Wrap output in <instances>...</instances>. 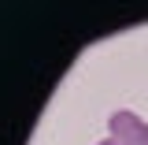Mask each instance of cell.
Listing matches in <instances>:
<instances>
[{
  "label": "cell",
  "mask_w": 148,
  "mask_h": 145,
  "mask_svg": "<svg viewBox=\"0 0 148 145\" xmlns=\"http://www.w3.org/2000/svg\"><path fill=\"white\" fill-rule=\"evenodd\" d=\"M108 130L119 145H148V123L133 112H115L108 119Z\"/></svg>",
  "instance_id": "1"
},
{
  "label": "cell",
  "mask_w": 148,
  "mask_h": 145,
  "mask_svg": "<svg viewBox=\"0 0 148 145\" xmlns=\"http://www.w3.org/2000/svg\"><path fill=\"white\" fill-rule=\"evenodd\" d=\"M100 145H119V142H115V138H104V142H100Z\"/></svg>",
  "instance_id": "2"
}]
</instances>
